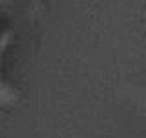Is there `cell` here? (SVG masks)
<instances>
[{
	"label": "cell",
	"instance_id": "6da1fadb",
	"mask_svg": "<svg viewBox=\"0 0 146 138\" xmlns=\"http://www.w3.org/2000/svg\"><path fill=\"white\" fill-rule=\"evenodd\" d=\"M9 42H11V33H4V35H0V58H2L4 51L7 49ZM0 93H2V75H0Z\"/></svg>",
	"mask_w": 146,
	"mask_h": 138
}]
</instances>
